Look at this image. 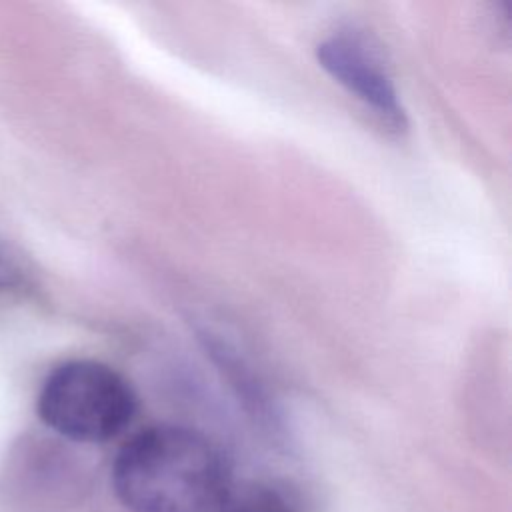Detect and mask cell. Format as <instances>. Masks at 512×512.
<instances>
[{"mask_svg": "<svg viewBox=\"0 0 512 512\" xmlns=\"http://www.w3.org/2000/svg\"><path fill=\"white\" fill-rule=\"evenodd\" d=\"M220 448L192 428L136 432L112 462V488L130 512H218L230 486Z\"/></svg>", "mask_w": 512, "mask_h": 512, "instance_id": "cell-1", "label": "cell"}, {"mask_svg": "<svg viewBox=\"0 0 512 512\" xmlns=\"http://www.w3.org/2000/svg\"><path fill=\"white\" fill-rule=\"evenodd\" d=\"M138 398L132 384L112 366L76 358L44 378L36 414L54 434L80 444H102L122 434L134 420Z\"/></svg>", "mask_w": 512, "mask_h": 512, "instance_id": "cell-2", "label": "cell"}, {"mask_svg": "<svg viewBox=\"0 0 512 512\" xmlns=\"http://www.w3.org/2000/svg\"><path fill=\"white\" fill-rule=\"evenodd\" d=\"M316 60L388 130H406V110L394 78L370 38L356 30H338L316 46Z\"/></svg>", "mask_w": 512, "mask_h": 512, "instance_id": "cell-3", "label": "cell"}, {"mask_svg": "<svg viewBox=\"0 0 512 512\" xmlns=\"http://www.w3.org/2000/svg\"><path fill=\"white\" fill-rule=\"evenodd\" d=\"M218 512H296L274 488L258 482L232 484Z\"/></svg>", "mask_w": 512, "mask_h": 512, "instance_id": "cell-4", "label": "cell"}]
</instances>
